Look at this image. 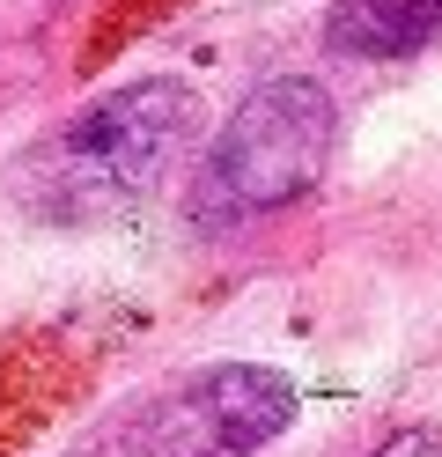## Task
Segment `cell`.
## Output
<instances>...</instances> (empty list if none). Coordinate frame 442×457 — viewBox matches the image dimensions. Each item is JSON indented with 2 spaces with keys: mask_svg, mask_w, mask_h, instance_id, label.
<instances>
[{
  "mask_svg": "<svg viewBox=\"0 0 442 457\" xmlns=\"http://www.w3.org/2000/svg\"><path fill=\"white\" fill-rule=\"evenodd\" d=\"M206 148V104L185 74H133L59 126L29 133L8 162V207L38 228H111L155 199L177 162Z\"/></svg>",
  "mask_w": 442,
  "mask_h": 457,
  "instance_id": "cell-1",
  "label": "cell"
},
{
  "mask_svg": "<svg viewBox=\"0 0 442 457\" xmlns=\"http://www.w3.org/2000/svg\"><path fill=\"white\" fill-rule=\"evenodd\" d=\"M339 155V104L317 74H265L258 89L206 133L185 185V221L199 237H236L273 221L324 185Z\"/></svg>",
  "mask_w": 442,
  "mask_h": 457,
  "instance_id": "cell-2",
  "label": "cell"
},
{
  "mask_svg": "<svg viewBox=\"0 0 442 457\" xmlns=\"http://www.w3.org/2000/svg\"><path fill=\"white\" fill-rule=\"evenodd\" d=\"M295 413H303V391L288 369L199 361L118 398L59 457H258L295 428Z\"/></svg>",
  "mask_w": 442,
  "mask_h": 457,
  "instance_id": "cell-3",
  "label": "cell"
},
{
  "mask_svg": "<svg viewBox=\"0 0 442 457\" xmlns=\"http://www.w3.org/2000/svg\"><path fill=\"white\" fill-rule=\"evenodd\" d=\"M324 45L339 60H369V67L435 52L442 45V0H332L324 8Z\"/></svg>",
  "mask_w": 442,
  "mask_h": 457,
  "instance_id": "cell-4",
  "label": "cell"
},
{
  "mask_svg": "<svg viewBox=\"0 0 442 457\" xmlns=\"http://www.w3.org/2000/svg\"><path fill=\"white\" fill-rule=\"evenodd\" d=\"M369 457H442V428H428V420H413V428H391Z\"/></svg>",
  "mask_w": 442,
  "mask_h": 457,
  "instance_id": "cell-5",
  "label": "cell"
}]
</instances>
